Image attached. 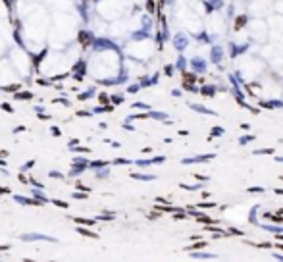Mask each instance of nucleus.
<instances>
[{"mask_svg": "<svg viewBox=\"0 0 283 262\" xmlns=\"http://www.w3.org/2000/svg\"><path fill=\"white\" fill-rule=\"evenodd\" d=\"M243 23H245V15H241V18L237 19V25H235V27L239 29V27H241V25H243Z\"/></svg>", "mask_w": 283, "mask_h": 262, "instance_id": "1", "label": "nucleus"}]
</instances>
